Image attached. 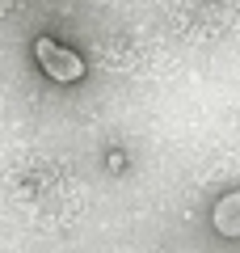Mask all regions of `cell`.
<instances>
[{
  "label": "cell",
  "instance_id": "1",
  "mask_svg": "<svg viewBox=\"0 0 240 253\" xmlns=\"http://www.w3.org/2000/svg\"><path fill=\"white\" fill-rule=\"evenodd\" d=\"M38 59L51 63V72H55V76H63V81L80 76V63H76V59H68V55H63V46H55V42H38Z\"/></svg>",
  "mask_w": 240,
  "mask_h": 253
}]
</instances>
